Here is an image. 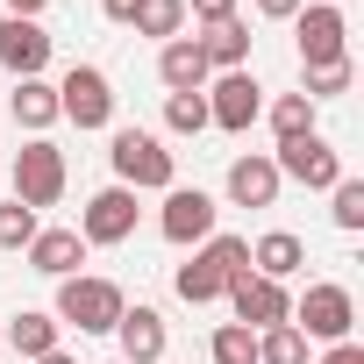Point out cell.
I'll return each instance as SVG.
<instances>
[{"label": "cell", "instance_id": "cell-36", "mask_svg": "<svg viewBox=\"0 0 364 364\" xmlns=\"http://www.w3.org/2000/svg\"><path fill=\"white\" fill-rule=\"evenodd\" d=\"M100 364H122V357H100Z\"/></svg>", "mask_w": 364, "mask_h": 364}, {"label": "cell", "instance_id": "cell-22", "mask_svg": "<svg viewBox=\"0 0 364 364\" xmlns=\"http://www.w3.org/2000/svg\"><path fill=\"white\" fill-rule=\"evenodd\" d=\"M129 29H136V36H150V43H171V36H186V0H136Z\"/></svg>", "mask_w": 364, "mask_h": 364}, {"label": "cell", "instance_id": "cell-28", "mask_svg": "<svg viewBox=\"0 0 364 364\" xmlns=\"http://www.w3.org/2000/svg\"><path fill=\"white\" fill-rule=\"evenodd\" d=\"M164 129L171 136H200L208 129V93H171L164 100Z\"/></svg>", "mask_w": 364, "mask_h": 364}, {"label": "cell", "instance_id": "cell-34", "mask_svg": "<svg viewBox=\"0 0 364 364\" xmlns=\"http://www.w3.org/2000/svg\"><path fill=\"white\" fill-rule=\"evenodd\" d=\"M100 15H107V22H122V29H129V15H136V0H100Z\"/></svg>", "mask_w": 364, "mask_h": 364}, {"label": "cell", "instance_id": "cell-2", "mask_svg": "<svg viewBox=\"0 0 364 364\" xmlns=\"http://www.w3.org/2000/svg\"><path fill=\"white\" fill-rule=\"evenodd\" d=\"M122 286L114 279H93V272H72L58 279V328H79V336H114L122 321Z\"/></svg>", "mask_w": 364, "mask_h": 364}, {"label": "cell", "instance_id": "cell-17", "mask_svg": "<svg viewBox=\"0 0 364 364\" xmlns=\"http://www.w3.org/2000/svg\"><path fill=\"white\" fill-rule=\"evenodd\" d=\"M8 114H15V129H29V136H50V129H58V86H50V79H15V93H8Z\"/></svg>", "mask_w": 364, "mask_h": 364}, {"label": "cell", "instance_id": "cell-19", "mask_svg": "<svg viewBox=\"0 0 364 364\" xmlns=\"http://www.w3.org/2000/svg\"><path fill=\"white\" fill-rule=\"evenodd\" d=\"M300 264H307V243H300L293 229H272V236L250 243V272H257V279H279V286H286Z\"/></svg>", "mask_w": 364, "mask_h": 364}, {"label": "cell", "instance_id": "cell-33", "mask_svg": "<svg viewBox=\"0 0 364 364\" xmlns=\"http://www.w3.org/2000/svg\"><path fill=\"white\" fill-rule=\"evenodd\" d=\"M314 364H364V350H357V343H328Z\"/></svg>", "mask_w": 364, "mask_h": 364}, {"label": "cell", "instance_id": "cell-21", "mask_svg": "<svg viewBox=\"0 0 364 364\" xmlns=\"http://www.w3.org/2000/svg\"><path fill=\"white\" fill-rule=\"evenodd\" d=\"M171 286H178V300H186V307H215V300L229 293V279L208 264V250H193L186 264H178V272H171Z\"/></svg>", "mask_w": 364, "mask_h": 364}, {"label": "cell", "instance_id": "cell-3", "mask_svg": "<svg viewBox=\"0 0 364 364\" xmlns=\"http://www.w3.org/2000/svg\"><path fill=\"white\" fill-rule=\"evenodd\" d=\"M293 328H300L307 343H350V328H357V300H350V286L314 279V286L293 300Z\"/></svg>", "mask_w": 364, "mask_h": 364}, {"label": "cell", "instance_id": "cell-32", "mask_svg": "<svg viewBox=\"0 0 364 364\" xmlns=\"http://www.w3.org/2000/svg\"><path fill=\"white\" fill-rule=\"evenodd\" d=\"M300 8H307V0H257V15H264V22H293Z\"/></svg>", "mask_w": 364, "mask_h": 364}, {"label": "cell", "instance_id": "cell-16", "mask_svg": "<svg viewBox=\"0 0 364 364\" xmlns=\"http://www.w3.org/2000/svg\"><path fill=\"white\" fill-rule=\"evenodd\" d=\"M279 186H286V178H279V164H272L264 150H250V157L229 164V200H236V208H272Z\"/></svg>", "mask_w": 364, "mask_h": 364}, {"label": "cell", "instance_id": "cell-30", "mask_svg": "<svg viewBox=\"0 0 364 364\" xmlns=\"http://www.w3.org/2000/svg\"><path fill=\"white\" fill-rule=\"evenodd\" d=\"M314 107L321 100H336V93H350V58H336V65H307V86H300Z\"/></svg>", "mask_w": 364, "mask_h": 364}, {"label": "cell", "instance_id": "cell-15", "mask_svg": "<svg viewBox=\"0 0 364 364\" xmlns=\"http://www.w3.org/2000/svg\"><path fill=\"white\" fill-rule=\"evenodd\" d=\"M22 257H29V272H43V279H72V272L86 264V243H79V229H36Z\"/></svg>", "mask_w": 364, "mask_h": 364}, {"label": "cell", "instance_id": "cell-14", "mask_svg": "<svg viewBox=\"0 0 364 364\" xmlns=\"http://www.w3.org/2000/svg\"><path fill=\"white\" fill-rule=\"evenodd\" d=\"M157 79H164V93H208L215 72H208L193 36H171V43H157Z\"/></svg>", "mask_w": 364, "mask_h": 364}, {"label": "cell", "instance_id": "cell-6", "mask_svg": "<svg viewBox=\"0 0 364 364\" xmlns=\"http://www.w3.org/2000/svg\"><path fill=\"white\" fill-rule=\"evenodd\" d=\"M257 114H264V86L250 79V65L208 79V129H222V136H250Z\"/></svg>", "mask_w": 364, "mask_h": 364}, {"label": "cell", "instance_id": "cell-37", "mask_svg": "<svg viewBox=\"0 0 364 364\" xmlns=\"http://www.w3.org/2000/svg\"><path fill=\"white\" fill-rule=\"evenodd\" d=\"M328 8H336V0H328Z\"/></svg>", "mask_w": 364, "mask_h": 364}, {"label": "cell", "instance_id": "cell-9", "mask_svg": "<svg viewBox=\"0 0 364 364\" xmlns=\"http://www.w3.org/2000/svg\"><path fill=\"white\" fill-rule=\"evenodd\" d=\"M272 164H279V178H300L307 193H328L336 178H343V157H336V143L314 129V136H286L279 150H272Z\"/></svg>", "mask_w": 364, "mask_h": 364}, {"label": "cell", "instance_id": "cell-24", "mask_svg": "<svg viewBox=\"0 0 364 364\" xmlns=\"http://www.w3.org/2000/svg\"><path fill=\"white\" fill-rule=\"evenodd\" d=\"M257 364H307V336H300L293 321L257 328Z\"/></svg>", "mask_w": 364, "mask_h": 364}, {"label": "cell", "instance_id": "cell-35", "mask_svg": "<svg viewBox=\"0 0 364 364\" xmlns=\"http://www.w3.org/2000/svg\"><path fill=\"white\" fill-rule=\"evenodd\" d=\"M36 364H79V357H72V350H65V343H58V350H43V357H36Z\"/></svg>", "mask_w": 364, "mask_h": 364}, {"label": "cell", "instance_id": "cell-7", "mask_svg": "<svg viewBox=\"0 0 364 364\" xmlns=\"http://www.w3.org/2000/svg\"><path fill=\"white\" fill-rule=\"evenodd\" d=\"M215 222H222V208H215V193H200V186H171L164 208H157V236L178 243V250H200V243L215 236Z\"/></svg>", "mask_w": 364, "mask_h": 364}, {"label": "cell", "instance_id": "cell-25", "mask_svg": "<svg viewBox=\"0 0 364 364\" xmlns=\"http://www.w3.org/2000/svg\"><path fill=\"white\" fill-rule=\"evenodd\" d=\"M208 357H215V364H257V328L222 321V328L208 336Z\"/></svg>", "mask_w": 364, "mask_h": 364}, {"label": "cell", "instance_id": "cell-23", "mask_svg": "<svg viewBox=\"0 0 364 364\" xmlns=\"http://www.w3.org/2000/svg\"><path fill=\"white\" fill-rule=\"evenodd\" d=\"M264 122H272L279 143H286V136H314V100H307V93H279V100L264 107Z\"/></svg>", "mask_w": 364, "mask_h": 364}, {"label": "cell", "instance_id": "cell-26", "mask_svg": "<svg viewBox=\"0 0 364 364\" xmlns=\"http://www.w3.org/2000/svg\"><path fill=\"white\" fill-rule=\"evenodd\" d=\"M328 222H336L343 236L364 229V178H336V186H328Z\"/></svg>", "mask_w": 364, "mask_h": 364}, {"label": "cell", "instance_id": "cell-10", "mask_svg": "<svg viewBox=\"0 0 364 364\" xmlns=\"http://www.w3.org/2000/svg\"><path fill=\"white\" fill-rule=\"evenodd\" d=\"M293 36H300V72L350 58V50H343V43H350V22H343V8H328V0H307V8L293 15Z\"/></svg>", "mask_w": 364, "mask_h": 364}, {"label": "cell", "instance_id": "cell-1", "mask_svg": "<svg viewBox=\"0 0 364 364\" xmlns=\"http://www.w3.org/2000/svg\"><path fill=\"white\" fill-rule=\"evenodd\" d=\"M107 164H114V186H129V193H171L178 186V157L150 129H114Z\"/></svg>", "mask_w": 364, "mask_h": 364}, {"label": "cell", "instance_id": "cell-4", "mask_svg": "<svg viewBox=\"0 0 364 364\" xmlns=\"http://www.w3.org/2000/svg\"><path fill=\"white\" fill-rule=\"evenodd\" d=\"M65 178H72V171H65V150H58L50 136H29V143L15 150V200H22V208H36V215L58 208V200H65Z\"/></svg>", "mask_w": 364, "mask_h": 364}, {"label": "cell", "instance_id": "cell-13", "mask_svg": "<svg viewBox=\"0 0 364 364\" xmlns=\"http://www.w3.org/2000/svg\"><path fill=\"white\" fill-rule=\"evenodd\" d=\"M114 343H122V364H164V314L157 307H122V321H114Z\"/></svg>", "mask_w": 364, "mask_h": 364}, {"label": "cell", "instance_id": "cell-29", "mask_svg": "<svg viewBox=\"0 0 364 364\" xmlns=\"http://www.w3.org/2000/svg\"><path fill=\"white\" fill-rule=\"evenodd\" d=\"M43 222H36V208H22V200H0V250H29V236H36Z\"/></svg>", "mask_w": 364, "mask_h": 364}, {"label": "cell", "instance_id": "cell-11", "mask_svg": "<svg viewBox=\"0 0 364 364\" xmlns=\"http://www.w3.org/2000/svg\"><path fill=\"white\" fill-rule=\"evenodd\" d=\"M222 300L236 307V321H243V328H279V321H293V293H286L279 279H257V272L229 279V293H222Z\"/></svg>", "mask_w": 364, "mask_h": 364}, {"label": "cell", "instance_id": "cell-20", "mask_svg": "<svg viewBox=\"0 0 364 364\" xmlns=\"http://www.w3.org/2000/svg\"><path fill=\"white\" fill-rule=\"evenodd\" d=\"M193 43H200L208 72H243V65H250V22H243V15H236V22H222V29H200Z\"/></svg>", "mask_w": 364, "mask_h": 364}, {"label": "cell", "instance_id": "cell-31", "mask_svg": "<svg viewBox=\"0 0 364 364\" xmlns=\"http://www.w3.org/2000/svg\"><path fill=\"white\" fill-rule=\"evenodd\" d=\"M186 15L200 29H222V22H236V0H186Z\"/></svg>", "mask_w": 364, "mask_h": 364}, {"label": "cell", "instance_id": "cell-18", "mask_svg": "<svg viewBox=\"0 0 364 364\" xmlns=\"http://www.w3.org/2000/svg\"><path fill=\"white\" fill-rule=\"evenodd\" d=\"M58 314H43V307H22V314H8V321H0V343H8V350H22L29 364L43 357V350H58Z\"/></svg>", "mask_w": 364, "mask_h": 364}, {"label": "cell", "instance_id": "cell-8", "mask_svg": "<svg viewBox=\"0 0 364 364\" xmlns=\"http://www.w3.org/2000/svg\"><path fill=\"white\" fill-rule=\"evenodd\" d=\"M136 215H143V208H136L129 186H100V193L79 208V243H86V250H114V243L136 236Z\"/></svg>", "mask_w": 364, "mask_h": 364}, {"label": "cell", "instance_id": "cell-12", "mask_svg": "<svg viewBox=\"0 0 364 364\" xmlns=\"http://www.w3.org/2000/svg\"><path fill=\"white\" fill-rule=\"evenodd\" d=\"M43 65H50V29L43 22H22V15H0V72L43 79Z\"/></svg>", "mask_w": 364, "mask_h": 364}, {"label": "cell", "instance_id": "cell-27", "mask_svg": "<svg viewBox=\"0 0 364 364\" xmlns=\"http://www.w3.org/2000/svg\"><path fill=\"white\" fill-rule=\"evenodd\" d=\"M200 250H208V264H215L222 279H243V272H250V236H222V229H215Z\"/></svg>", "mask_w": 364, "mask_h": 364}, {"label": "cell", "instance_id": "cell-5", "mask_svg": "<svg viewBox=\"0 0 364 364\" xmlns=\"http://www.w3.org/2000/svg\"><path fill=\"white\" fill-rule=\"evenodd\" d=\"M58 122H72V129H114V79L100 65H72L58 79Z\"/></svg>", "mask_w": 364, "mask_h": 364}]
</instances>
